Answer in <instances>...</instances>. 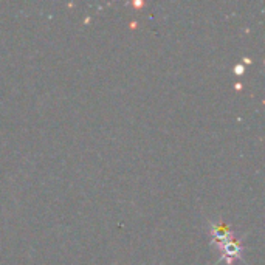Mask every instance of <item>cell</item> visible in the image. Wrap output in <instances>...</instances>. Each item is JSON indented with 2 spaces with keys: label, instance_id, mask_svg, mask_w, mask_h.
I'll use <instances>...</instances> for the list:
<instances>
[{
  "label": "cell",
  "instance_id": "cell-1",
  "mask_svg": "<svg viewBox=\"0 0 265 265\" xmlns=\"http://www.w3.org/2000/svg\"><path fill=\"white\" fill-rule=\"evenodd\" d=\"M242 71H244L242 67H236V73H242Z\"/></svg>",
  "mask_w": 265,
  "mask_h": 265
}]
</instances>
